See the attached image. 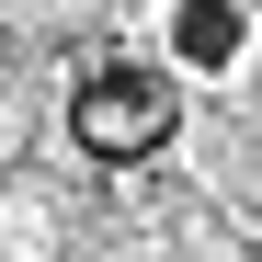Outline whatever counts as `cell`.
I'll list each match as a JSON object with an SVG mask.
<instances>
[{
	"label": "cell",
	"instance_id": "1",
	"mask_svg": "<svg viewBox=\"0 0 262 262\" xmlns=\"http://www.w3.org/2000/svg\"><path fill=\"white\" fill-rule=\"evenodd\" d=\"M171 46H183V69H228L239 12H228V0H183V34H171Z\"/></svg>",
	"mask_w": 262,
	"mask_h": 262
}]
</instances>
